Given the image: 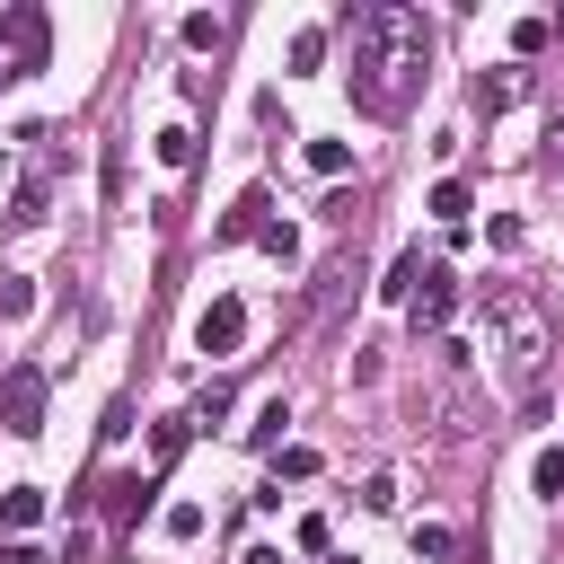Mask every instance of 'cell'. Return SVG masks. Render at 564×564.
I'll return each instance as SVG.
<instances>
[{
	"label": "cell",
	"instance_id": "12",
	"mask_svg": "<svg viewBox=\"0 0 564 564\" xmlns=\"http://www.w3.org/2000/svg\"><path fill=\"white\" fill-rule=\"evenodd\" d=\"M423 212H432V220H449V229H458V220H467V185H458V176H441V185H432V194H423Z\"/></svg>",
	"mask_w": 564,
	"mask_h": 564
},
{
	"label": "cell",
	"instance_id": "6",
	"mask_svg": "<svg viewBox=\"0 0 564 564\" xmlns=\"http://www.w3.org/2000/svg\"><path fill=\"white\" fill-rule=\"evenodd\" d=\"M449 317H458V282H449L441 264H423V291H414V326H423V335H441Z\"/></svg>",
	"mask_w": 564,
	"mask_h": 564
},
{
	"label": "cell",
	"instance_id": "11",
	"mask_svg": "<svg viewBox=\"0 0 564 564\" xmlns=\"http://www.w3.org/2000/svg\"><path fill=\"white\" fill-rule=\"evenodd\" d=\"M150 159H159V167L176 176V167L194 159V132H185V123H159V132H150Z\"/></svg>",
	"mask_w": 564,
	"mask_h": 564
},
{
	"label": "cell",
	"instance_id": "23",
	"mask_svg": "<svg viewBox=\"0 0 564 564\" xmlns=\"http://www.w3.org/2000/svg\"><path fill=\"white\" fill-rule=\"evenodd\" d=\"M282 476H291V485H308V476H317V449H300V441H291V449L273 458V485H282Z\"/></svg>",
	"mask_w": 564,
	"mask_h": 564
},
{
	"label": "cell",
	"instance_id": "17",
	"mask_svg": "<svg viewBox=\"0 0 564 564\" xmlns=\"http://www.w3.org/2000/svg\"><path fill=\"white\" fill-rule=\"evenodd\" d=\"M546 44H555V18H520V26H511V53H520V62L546 53Z\"/></svg>",
	"mask_w": 564,
	"mask_h": 564
},
{
	"label": "cell",
	"instance_id": "15",
	"mask_svg": "<svg viewBox=\"0 0 564 564\" xmlns=\"http://www.w3.org/2000/svg\"><path fill=\"white\" fill-rule=\"evenodd\" d=\"M176 35H185V53H220V35H229V26H220L212 9H194V18L176 26Z\"/></svg>",
	"mask_w": 564,
	"mask_h": 564
},
{
	"label": "cell",
	"instance_id": "8",
	"mask_svg": "<svg viewBox=\"0 0 564 564\" xmlns=\"http://www.w3.org/2000/svg\"><path fill=\"white\" fill-rule=\"evenodd\" d=\"M150 494H159V476H115V485H106V520L132 529V520L150 511Z\"/></svg>",
	"mask_w": 564,
	"mask_h": 564
},
{
	"label": "cell",
	"instance_id": "26",
	"mask_svg": "<svg viewBox=\"0 0 564 564\" xmlns=\"http://www.w3.org/2000/svg\"><path fill=\"white\" fill-rule=\"evenodd\" d=\"M0 564H53V555H35V546H0Z\"/></svg>",
	"mask_w": 564,
	"mask_h": 564
},
{
	"label": "cell",
	"instance_id": "22",
	"mask_svg": "<svg viewBox=\"0 0 564 564\" xmlns=\"http://www.w3.org/2000/svg\"><path fill=\"white\" fill-rule=\"evenodd\" d=\"M264 256H273V264H300V229H291V220H264Z\"/></svg>",
	"mask_w": 564,
	"mask_h": 564
},
{
	"label": "cell",
	"instance_id": "29",
	"mask_svg": "<svg viewBox=\"0 0 564 564\" xmlns=\"http://www.w3.org/2000/svg\"><path fill=\"white\" fill-rule=\"evenodd\" d=\"M555 167H564V150H555Z\"/></svg>",
	"mask_w": 564,
	"mask_h": 564
},
{
	"label": "cell",
	"instance_id": "2",
	"mask_svg": "<svg viewBox=\"0 0 564 564\" xmlns=\"http://www.w3.org/2000/svg\"><path fill=\"white\" fill-rule=\"evenodd\" d=\"M494 352H502V370H511V388L529 397V423H538L546 414V388H538V370H546V308L511 300L502 326H494Z\"/></svg>",
	"mask_w": 564,
	"mask_h": 564
},
{
	"label": "cell",
	"instance_id": "24",
	"mask_svg": "<svg viewBox=\"0 0 564 564\" xmlns=\"http://www.w3.org/2000/svg\"><path fill=\"white\" fill-rule=\"evenodd\" d=\"M35 308V282L26 273H0V317H26Z\"/></svg>",
	"mask_w": 564,
	"mask_h": 564
},
{
	"label": "cell",
	"instance_id": "9",
	"mask_svg": "<svg viewBox=\"0 0 564 564\" xmlns=\"http://www.w3.org/2000/svg\"><path fill=\"white\" fill-rule=\"evenodd\" d=\"M185 441H194V414H167V423H150V476H167V467L185 458Z\"/></svg>",
	"mask_w": 564,
	"mask_h": 564
},
{
	"label": "cell",
	"instance_id": "3",
	"mask_svg": "<svg viewBox=\"0 0 564 564\" xmlns=\"http://www.w3.org/2000/svg\"><path fill=\"white\" fill-rule=\"evenodd\" d=\"M44 397H53L44 361H9V370H0V432L35 441V432H44Z\"/></svg>",
	"mask_w": 564,
	"mask_h": 564
},
{
	"label": "cell",
	"instance_id": "18",
	"mask_svg": "<svg viewBox=\"0 0 564 564\" xmlns=\"http://www.w3.org/2000/svg\"><path fill=\"white\" fill-rule=\"evenodd\" d=\"M300 159H308V176H344V167H352V150H344V141H308Z\"/></svg>",
	"mask_w": 564,
	"mask_h": 564
},
{
	"label": "cell",
	"instance_id": "5",
	"mask_svg": "<svg viewBox=\"0 0 564 564\" xmlns=\"http://www.w3.org/2000/svg\"><path fill=\"white\" fill-rule=\"evenodd\" d=\"M238 344H247V300H212V308L194 317V352L238 361Z\"/></svg>",
	"mask_w": 564,
	"mask_h": 564
},
{
	"label": "cell",
	"instance_id": "21",
	"mask_svg": "<svg viewBox=\"0 0 564 564\" xmlns=\"http://www.w3.org/2000/svg\"><path fill=\"white\" fill-rule=\"evenodd\" d=\"M44 194H53V185H44V176H26V185L9 194V220H44Z\"/></svg>",
	"mask_w": 564,
	"mask_h": 564
},
{
	"label": "cell",
	"instance_id": "16",
	"mask_svg": "<svg viewBox=\"0 0 564 564\" xmlns=\"http://www.w3.org/2000/svg\"><path fill=\"white\" fill-rule=\"evenodd\" d=\"M529 494H546V502L564 494V449H538V458H529Z\"/></svg>",
	"mask_w": 564,
	"mask_h": 564
},
{
	"label": "cell",
	"instance_id": "4",
	"mask_svg": "<svg viewBox=\"0 0 564 564\" xmlns=\"http://www.w3.org/2000/svg\"><path fill=\"white\" fill-rule=\"evenodd\" d=\"M44 53H53V26H44V9H35V0H18V9L0 18V79L44 70Z\"/></svg>",
	"mask_w": 564,
	"mask_h": 564
},
{
	"label": "cell",
	"instance_id": "10",
	"mask_svg": "<svg viewBox=\"0 0 564 564\" xmlns=\"http://www.w3.org/2000/svg\"><path fill=\"white\" fill-rule=\"evenodd\" d=\"M44 520V485H9L0 494V529H35Z\"/></svg>",
	"mask_w": 564,
	"mask_h": 564
},
{
	"label": "cell",
	"instance_id": "13",
	"mask_svg": "<svg viewBox=\"0 0 564 564\" xmlns=\"http://www.w3.org/2000/svg\"><path fill=\"white\" fill-rule=\"evenodd\" d=\"M414 282H423V247H405V256L388 264V282H379V300H414Z\"/></svg>",
	"mask_w": 564,
	"mask_h": 564
},
{
	"label": "cell",
	"instance_id": "27",
	"mask_svg": "<svg viewBox=\"0 0 564 564\" xmlns=\"http://www.w3.org/2000/svg\"><path fill=\"white\" fill-rule=\"evenodd\" d=\"M247 564H282V546H247Z\"/></svg>",
	"mask_w": 564,
	"mask_h": 564
},
{
	"label": "cell",
	"instance_id": "19",
	"mask_svg": "<svg viewBox=\"0 0 564 564\" xmlns=\"http://www.w3.org/2000/svg\"><path fill=\"white\" fill-rule=\"evenodd\" d=\"M414 555H423V564H449V555H458V538H449L441 520H423V529H414Z\"/></svg>",
	"mask_w": 564,
	"mask_h": 564
},
{
	"label": "cell",
	"instance_id": "7",
	"mask_svg": "<svg viewBox=\"0 0 564 564\" xmlns=\"http://www.w3.org/2000/svg\"><path fill=\"white\" fill-rule=\"evenodd\" d=\"M264 212H273V194H264V185H247V194L220 212V229H212V238H220V247H238V238H264Z\"/></svg>",
	"mask_w": 564,
	"mask_h": 564
},
{
	"label": "cell",
	"instance_id": "20",
	"mask_svg": "<svg viewBox=\"0 0 564 564\" xmlns=\"http://www.w3.org/2000/svg\"><path fill=\"white\" fill-rule=\"evenodd\" d=\"M317 62H326V26H300L291 35V70H317Z\"/></svg>",
	"mask_w": 564,
	"mask_h": 564
},
{
	"label": "cell",
	"instance_id": "25",
	"mask_svg": "<svg viewBox=\"0 0 564 564\" xmlns=\"http://www.w3.org/2000/svg\"><path fill=\"white\" fill-rule=\"evenodd\" d=\"M167 538H176V546L203 538V502H167Z\"/></svg>",
	"mask_w": 564,
	"mask_h": 564
},
{
	"label": "cell",
	"instance_id": "1",
	"mask_svg": "<svg viewBox=\"0 0 564 564\" xmlns=\"http://www.w3.org/2000/svg\"><path fill=\"white\" fill-rule=\"evenodd\" d=\"M344 26H352V106L379 115V123H397V115L414 106V88H423V53H432L423 9H405V0H370V9H344Z\"/></svg>",
	"mask_w": 564,
	"mask_h": 564
},
{
	"label": "cell",
	"instance_id": "28",
	"mask_svg": "<svg viewBox=\"0 0 564 564\" xmlns=\"http://www.w3.org/2000/svg\"><path fill=\"white\" fill-rule=\"evenodd\" d=\"M0 185H9V141H0Z\"/></svg>",
	"mask_w": 564,
	"mask_h": 564
},
{
	"label": "cell",
	"instance_id": "14",
	"mask_svg": "<svg viewBox=\"0 0 564 564\" xmlns=\"http://www.w3.org/2000/svg\"><path fill=\"white\" fill-rule=\"evenodd\" d=\"M282 423H291V405H282V397H264V405H256V423H247V449H273V441H282Z\"/></svg>",
	"mask_w": 564,
	"mask_h": 564
}]
</instances>
